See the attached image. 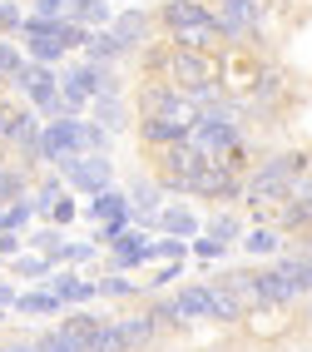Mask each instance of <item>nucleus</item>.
<instances>
[{
    "instance_id": "1",
    "label": "nucleus",
    "mask_w": 312,
    "mask_h": 352,
    "mask_svg": "<svg viewBox=\"0 0 312 352\" xmlns=\"http://www.w3.org/2000/svg\"><path fill=\"white\" fill-rule=\"evenodd\" d=\"M154 164H159L154 179L169 194H194V179H199V169L208 164V154L194 149V139H179V144H169V149H154Z\"/></svg>"
},
{
    "instance_id": "2",
    "label": "nucleus",
    "mask_w": 312,
    "mask_h": 352,
    "mask_svg": "<svg viewBox=\"0 0 312 352\" xmlns=\"http://www.w3.org/2000/svg\"><path fill=\"white\" fill-rule=\"evenodd\" d=\"M188 139H194V149H203L208 159H223L228 149L243 144V129H238V109H208L194 120V129H188Z\"/></svg>"
},
{
    "instance_id": "3",
    "label": "nucleus",
    "mask_w": 312,
    "mask_h": 352,
    "mask_svg": "<svg viewBox=\"0 0 312 352\" xmlns=\"http://www.w3.org/2000/svg\"><path fill=\"white\" fill-rule=\"evenodd\" d=\"M223 55H208V50H183L174 45L169 55V69H164V80L179 85V89H199V85H223Z\"/></svg>"
},
{
    "instance_id": "4",
    "label": "nucleus",
    "mask_w": 312,
    "mask_h": 352,
    "mask_svg": "<svg viewBox=\"0 0 312 352\" xmlns=\"http://www.w3.org/2000/svg\"><path fill=\"white\" fill-rule=\"evenodd\" d=\"M40 149H45V169H60V174H65L69 164L85 154V120H75V114L50 120V124H45Z\"/></svg>"
},
{
    "instance_id": "5",
    "label": "nucleus",
    "mask_w": 312,
    "mask_h": 352,
    "mask_svg": "<svg viewBox=\"0 0 312 352\" xmlns=\"http://www.w3.org/2000/svg\"><path fill=\"white\" fill-rule=\"evenodd\" d=\"M139 114H164V120H183V124L199 120L188 89H179V85H169V80H144V85H139Z\"/></svg>"
},
{
    "instance_id": "6",
    "label": "nucleus",
    "mask_w": 312,
    "mask_h": 352,
    "mask_svg": "<svg viewBox=\"0 0 312 352\" xmlns=\"http://www.w3.org/2000/svg\"><path fill=\"white\" fill-rule=\"evenodd\" d=\"M199 199H243V169H233L228 159H208L194 179Z\"/></svg>"
},
{
    "instance_id": "7",
    "label": "nucleus",
    "mask_w": 312,
    "mask_h": 352,
    "mask_svg": "<svg viewBox=\"0 0 312 352\" xmlns=\"http://www.w3.org/2000/svg\"><path fill=\"white\" fill-rule=\"evenodd\" d=\"M258 75H263V60H258V50L253 45H228L223 50V89H238V95H248V89L258 85Z\"/></svg>"
},
{
    "instance_id": "8",
    "label": "nucleus",
    "mask_w": 312,
    "mask_h": 352,
    "mask_svg": "<svg viewBox=\"0 0 312 352\" xmlns=\"http://www.w3.org/2000/svg\"><path fill=\"white\" fill-rule=\"evenodd\" d=\"M287 95H293V80H287V69H282V65H263V75H258V85L248 89L243 109H258V114H268V109H278Z\"/></svg>"
},
{
    "instance_id": "9",
    "label": "nucleus",
    "mask_w": 312,
    "mask_h": 352,
    "mask_svg": "<svg viewBox=\"0 0 312 352\" xmlns=\"http://www.w3.org/2000/svg\"><path fill=\"white\" fill-rule=\"evenodd\" d=\"M109 30L119 35V45H124V50H144V45H154V40H169V35H159L164 25H159L154 15H144V10H119Z\"/></svg>"
},
{
    "instance_id": "10",
    "label": "nucleus",
    "mask_w": 312,
    "mask_h": 352,
    "mask_svg": "<svg viewBox=\"0 0 312 352\" xmlns=\"http://www.w3.org/2000/svg\"><path fill=\"white\" fill-rule=\"evenodd\" d=\"M114 164L104 159V154H80L75 164L65 169V184L69 189H85V194H100V189H114Z\"/></svg>"
},
{
    "instance_id": "11",
    "label": "nucleus",
    "mask_w": 312,
    "mask_h": 352,
    "mask_svg": "<svg viewBox=\"0 0 312 352\" xmlns=\"http://www.w3.org/2000/svg\"><path fill=\"white\" fill-rule=\"evenodd\" d=\"M164 184L159 179H134L129 184V204H134V223L139 228H159V214H164Z\"/></svg>"
},
{
    "instance_id": "12",
    "label": "nucleus",
    "mask_w": 312,
    "mask_h": 352,
    "mask_svg": "<svg viewBox=\"0 0 312 352\" xmlns=\"http://www.w3.org/2000/svg\"><path fill=\"white\" fill-rule=\"evenodd\" d=\"M188 129L194 124H183V120H164V114H139V144L144 149H169L179 144V139H188Z\"/></svg>"
},
{
    "instance_id": "13",
    "label": "nucleus",
    "mask_w": 312,
    "mask_h": 352,
    "mask_svg": "<svg viewBox=\"0 0 312 352\" xmlns=\"http://www.w3.org/2000/svg\"><path fill=\"white\" fill-rule=\"evenodd\" d=\"M203 20H213V6H208V0H169V6H159L164 35H179V30H188V25H203Z\"/></svg>"
},
{
    "instance_id": "14",
    "label": "nucleus",
    "mask_w": 312,
    "mask_h": 352,
    "mask_svg": "<svg viewBox=\"0 0 312 352\" xmlns=\"http://www.w3.org/2000/svg\"><path fill=\"white\" fill-rule=\"evenodd\" d=\"M109 258H114V268H139V263H149V258H154V239H149V233H124V239H119V243H109Z\"/></svg>"
},
{
    "instance_id": "15",
    "label": "nucleus",
    "mask_w": 312,
    "mask_h": 352,
    "mask_svg": "<svg viewBox=\"0 0 312 352\" xmlns=\"http://www.w3.org/2000/svg\"><path fill=\"white\" fill-rule=\"evenodd\" d=\"M243 318H248L243 298H238L228 283L213 278V283H208V322H243Z\"/></svg>"
},
{
    "instance_id": "16",
    "label": "nucleus",
    "mask_w": 312,
    "mask_h": 352,
    "mask_svg": "<svg viewBox=\"0 0 312 352\" xmlns=\"http://www.w3.org/2000/svg\"><path fill=\"white\" fill-rule=\"evenodd\" d=\"M119 327H124V342H129V352H149V347L159 342V322H154V313H149V308L124 313V318H119Z\"/></svg>"
},
{
    "instance_id": "17",
    "label": "nucleus",
    "mask_w": 312,
    "mask_h": 352,
    "mask_svg": "<svg viewBox=\"0 0 312 352\" xmlns=\"http://www.w3.org/2000/svg\"><path fill=\"white\" fill-rule=\"evenodd\" d=\"M243 253L248 258H268V263H273V258L282 253V228L278 223H253L243 233Z\"/></svg>"
},
{
    "instance_id": "18",
    "label": "nucleus",
    "mask_w": 312,
    "mask_h": 352,
    "mask_svg": "<svg viewBox=\"0 0 312 352\" xmlns=\"http://www.w3.org/2000/svg\"><path fill=\"white\" fill-rule=\"evenodd\" d=\"M45 288H50V293H60V302H65V308H80V302L100 298V283H85L80 273H55Z\"/></svg>"
},
{
    "instance_id": "19",
    "label": "nucleus",
    "mask_w": 312,
    "mask_h": 352,
    "mask_svg": "<svg viewBox=\"0 0 312 352\" xmlns=\"http://www.w3.org/2000/svg\"><path fill=\"white\" fill-rule=\"evenodd\" d=\"M85 214H89V219H100V223H109V219L134 214V204H129V194H119V189H100V194H89Z\"/></svg>"
},
{
    "instance_id": "20",
    "label": "nucleus",
    "mask_w": 312,
    "mask_h": 352,
    "mask_svg": "<svg viewBox=\"0 0 312 352\" xmlns=\"http://www.w3.org/2000/svg\"><path fill=\"white\" fill-rule=\"evenodd\" d=\"M69 20H80L89 30H109L114 25V0H69Z\"/></svg>"
},
{
    "instance_id": "21",
    "label": "nucleus",
    "mask_w": 312,
    "mask_h": 352,
    "mask_svg": "<svg viewBox=\"0 0 312 352\" xmlns=\"http://www.w3.org/2000/svg\"><path fill=\"white\" fill-rule=\"evenodd\" d=\"M273 223L282 233H312V199H282Z\"/></svg>"
},
{
    "instance_id": "22",
    "label": "nucleus",
    "mask_w": 312,
    "mask_h": 352,
    "mask_svg": "<svg viewBox=\"0 0 312 352\" xmlns=\"http://www.w3.org/2000/svg\"><path fill=\"white\" fill-rule=\"evenodd\" d=\"M15 313H30V318H60V313H65V302H60V293H50V288H35V293H20V298H15Z\"/></svg>"
},
{
    "instance_id": "23",
    "label": "nucleus",
    "mask_w": 312,
    "mask_h": 352,
    "mask_svg": "<svg viewBox=\"0 0 312 352\" xmlns=\"http://www.w3.org/2000/svg\"><path fill=\"white\" fill-rule=\"evenodd\" d=\"M100 322H104V318H94V313H65V318H60V327L69 333V342H75L80 352H89L94 333H100Z\"/></svg>"
},
{
    "instance_id": "24",
    "label": "nucleus",
    "mask_w": 312,
    "mask_h": 352,
    "mask_svg": "<svg viewBox=\"0 0 312 352\" xmlns=\"http://www.w3.org/2000/svg\"><path fill=\"white\" fill-rule=\"evenodd\" d=\"M124 55H129V50L119 45L114 30H94L89 45H85V60H100V65H114V60H124Z\"/></svg>"
},
{
    "instance_id": "25",
    "label": "nucleus",
    "mask_w": 312,
    "mask_h": 352,
    "mask_svg": "<svg viewBox=\"0 0 312 352\" xmlns=\"http://www.w3.org/2000/svg\"><path fill=\"white\" fill-rule=\"evenodd\" d=\"M174 298H179V308H183L188 322H208V283H183Z\"/></svg>"
},
{
    "instance_id": "26",
    "label": "nucleus",
    "mask_w": 312,
    "mask_h": 352,
    "mask_svg": "<svg viewBox=\"0 0 312 352\" xmlns=\"http://www.w3.org/2000/svg\"><path fill=\"white\" fill-rule=\"evenodd\" d=\"M144 308L154 313L159 333H179V327H188V318H183V308H179V298H149Z\"/></svg>"
},
{
    "instance_id": "27",
    "label": "nucleus",
    "mask_w": 312,
    "mask_h": 352,
    "mask_svg": "<svg viewBox=\"0 0 312 352\" xmlns=\"http://www.w3.org/2000/svg\"><path fill=\"white\" fill-rule=\"evenodd\" d=\"M30 189H35V184H30V169H20V164H5V169H0V204L25 199Z\"/></svg>"
},
{
    "instance_id": "28",
    "label": "nucleus",
    "mask_w": 312,
    "mask_h": 352,
    "mask_svg": "<svg viewBox=\"0 0 312 352\" xmlns=\"http://www.w3.org/2000/svg\"><path fill=\"white\" fill-rule=\"evenodd\" d=\"M282 313L287 308H268V302H263V308H248V327H253V333H263V338H282L287 333V322H282Z\"/></svg>"
},
{
    "instance_id": "29",
    "label": "nucleus",
    "mask_w": 312,
    "mask_h": 352,
    "mask_svg": "<svg viewBox=\"0 0 312 352\" xmlns=\"http://www.w3.org/2000/svg\"><path fill=\"white\" fill-rule=\"evenodd\" d=\"M25 55H30L35 65H60L69 50H65L60 35H35V40H25Z\"/></svg>"
},
{
    "instance_id": "30",
    "label": "nucleus",
    "mask_w": 312,
    "mask_h": 352,
    "mask_svg": "<svg viewBox=\"0 0 312 352\" xmlns=\"http://www.w3.org/2000/svg\"><path fill=\"white\" fill-rule=\"evenodd\" d=\"M208 239L219 243H243V223H238V214H228V208H219V214H208Z\"/></svg>"
},
{
    "instance_id": "31",
    "label": "nucleus",
    "mask_w": 312,
    "mask_h": 352,
    "mask_svg": "<svg viewBox=\"0 0 312 352\" xmlns=\"http://www.w3.org/2000/svg\"><path fill=\"white\" fill-rule=\"evenodd\" d=\"M159 228L174 233V239H199V219L188 214V208H164V214H159Z\"/></svg>"
},
{
    "instance_id": "32",
    "label": "nucleus",
    "mask_w": 312,
    "mask_h": 352,
    "mask_svg": "<svg viewBox=\"0 0 312 352\" xmlns=\"http://www.w3.org/2000/svg\"><path fill=\"white\" fill-rule=\"evenodd\" d=\"M89 352H129V342H124V327H119V318H104V322H100V333H94Z\"/></svg>"
},
{
    "instance_id": "33",
    "label": "nucleus",
    "mask_w": 312,
    "mask_h": 352,
    "mask_svg": "<svg viewBox=\"0 0 312 352\" xmlns=\"http://www.w3.org/2000/svg\"><path fill=\"white\" fill-rule=\"evenodd\" d=\"M94 124H104L109 134H119V129H124V100H119V95L94 100Z\"/></svg>"
},
{
    "instance_id": "34",
    "label": "nucleus",
    "mask_w": 312,
    "mask_h": 352,
    "mask_svg": "<svg viewBox=\"0 0 312 352\" xmlns=\"http://www.w3.org/2000/svg\"><path fill=\"white\" fill-rule=\"evenodd\" d=\"M65 199H69V194H65V184H60V179H40V184H35V194H30V204L40 208V214H55Z\"/></svg>"
},
{
    "instance_id": "35",
    "label": "nucleus",
    "mask_w": 312,
    "mask_h": 352,
    "mask_svg": "<svg viewBox=\"0 0 312 352\" xmlns=\"http://www.w3.org/2000/svg\"><path fill=\"white\" fill-rule=\"evenodd\" d=\"M30 214H35L30 194H25V199H15V204H5V208H0V233H20V228L30 223Z\"/></svg>"
},
{
    "instance_id": "36",
    "label": "nucleus",
    "mask_w": 312,
    "mask_h": 352,
    "mask_svg": "<svg viewBox=\"0 0 312 352\" xmlns=\"http://www.w3.org/2000/svg\"><path fill=\"white\" fill-rule=\"evenodd\" d=\"M25 50H20V45L10 40V35H0V75H5V80H15L20 75V69H25Z\"/></svg>"
},
{
    "instance_id": "37",
    "label": "nucleus",
    "mask_w": 312,
    "mask_h": 352,
    "mask_svg": "<svg viewBox=\"0 0 312 352\" xmlns=\"http://www.w3.org/2000/svg\"><path fill=\"white\" fill-rule=\"evenodd\" d=\"M20 114H25V109H15L5 95H0V144H5V149H15V134H20Z\"/></svg>"
},
{
    "instance_id": "38",
    "label": "nucleus",
    "mask_w": 312,
    "mask_h": 352,
    "mask_svg": "<svg viewBox=\"0 0 312 352\" xmlns=\"http://www.w3.org/2000/svg\"><path fill=\"white\" fill-rule=\"evenodd\" d=\"M35 253H45V258H50V263H55V258H69V239H60V233L55 228H45V233H35Z\"/></svg>"
},
{
    "instance_id": "39",
    "label": "nucleus",
    "mask_w": 312,
    "mask_h": 352,
    "mask_svg": "<svg viewBox=\"0 0 312 352\" xmlns=\"http://www.w3.org/2000/svg\"><path fill=\"white\" fill-rule=\"evenodd\" d=\"M134 293H139V283H129L124 268L109 273V278H100V298H134Z\"/></svg>"
},
{
    "instance_id": "40",
    "label": "nucleus",
    "mask_w": 312,
    "mask_h": 352,
    "mask_svg": "<svg viewBox=\"0 0 312 352\" xmlns=\"http://www.w3.org/2000/svg\"><path fill=\"white\" fill-rule=\"evenodd\" d=\"M25 20H30V10H25V6H15V0H5V6H0V35L25 30Z\"/></svg>"
},
{
    "instance_id": "41",
    "label": "nucleus",
    "mask_w": 312,
    "mask_h": 352,
    "mask_svg": "<svg viewBox=\"0 0 312 352\" xmlns=\"http://www.w3.org/2000/svg\"><path fill=\"white\" fill-rule=\"evenodd\" d=\"M15 273L20 278H50V258H45V253H20L15 258Z\"/></svg>"
},
{
    "instance_id": "42",
    "label": "nucleus",
    "mask_w": 312,
    "mask_h": 352,
    "mask_svg": "<svg viewBox=\"0 0 312 352\" xmlns=\"http://www.w3.org/2000/svg\"><path fill=\"white\" fill-rule=\"evenodd\" d=\"M35 347H40V352H80L75 342H69L65 327H50V333H40V338H35Z\"/></svg>"
},
{
    "instance_id": "43",
    "label": "nucleus",
    "mask_w": 312,
    "mask_h": 352,
    "mask_svg": "<svg viewBox=\"0 0 312 352\" xmlns=\"http://www.w3.org/2000/svg\"><path fill=\"white\" fill-rule=\"evenodd\" d=\"M183 253H188V239H174V233L154 243V258H169V263H183Z\"/></svg>"
},
{
    "instance_id": "44",
    "label": "nucleus",
    "mask_w": 312,
    "mask_h": 352,
    "mask_svg": "<svg viewBox=\"0 0 312 352\" xmlns=\"http://www.w3.org/2000/svg\"><path fill=\"white\" fill-rule=\"evenodd\" d=\"M85 149H89V154H104V149H109V129L94 124V120H85Z\"/></svg>"
},
{
    "instance_id": "45",
    "label": "nucleus",
    "mask_w": 312,
    "mask_h": 352,
    "mask_svg": "<svg viewBox=\"0 0 312 352\" xmlns=\"http://www.w3.org/2000/svg\"><path fill=\"white\" fill-rule=\"evenodd\" d=\"M194 253L203 258V263H213V258L228 253V243H219V239H208V233H203V239H194Z\"/></svg>"
},
{
    "instance_id": "46",
    "label": "nucleus",
    "mask_w": 312,
    "mask_h": 352,
    "mask_svg": "<svg viewBox=\"0 0 312 352\" xmlns=\"http://www.w3.org/2000/svg\"><path fill=\"white\" fill-rule=\"evenodd\" d=\"M100 253V243H69V263H89Z\"/></svg>"
},
{
    "instance_id": "47",
    "label": "nucleus",
    "mask_w": 312,
    "mask_h": 352,
    "mask_svg": "<svg viewBox=\"0 0 312 352\" xmlns=\"http://www.w3.org/2000/svg\"><path fill=\"white\" fill-rule=\"evenodd\" d=\"M0 352H40V347H35V338H5Z\"/></svg>"
},
{
    "instance_id": "48",
    "label": "nucleus",
    "mask_w": 312,
    "mask_h": 352,
    "mask_svg": "<svg viewBox=\"0 0 312 352\" xmlns=\"http://www.w3.org/2000/svg\"><path fill=\"white\" fill-rule=\"evenodd\" d=\"M0 258H20V239H15V233H0Z\"/></svg>"
},
{
    "instance_id": "49",
    "label": "nucleus",
    "mask_w": 312,
    "mask_h": 352,
    "mask_svg": "<svg viewBox=\"0 0 312 352\" xmlns=\"http://www.w3.org/2000/svg\"><path fill=\"white\" fill-rule=\"evenodd\" d=\"M50 219H55V223H69V219H75V199H65V204L55 208V214H50Z\"/></svg>"
},
{
    "instance_id": "50",
    "label": "nucleus",
    "mask_w": 312,
    "mask_h": 352,
    "mask_svg": "<svg viewBox=\"0 0 312 352\" xmlns=\"http://www.w3.org/2000/svg\"><path fill=\"white\" fill-rule=\"evenodd\" d=\"M15 298H20V293H15L10 283H0V308H15Z\"/></svg>"
},
{
    "instance_id": "51",
    "label": "nucleus",
    "mask_w": 312,
    "mask_h": 352,
    "mask_svg": "<svg viewBox=\"0 0 312 352\" xmlns=\"http://www.w3.org/2000/svg\"><path fill=\"white\" fill-rule=\"evenodd\" d=\"M174 278H179V268H174V263H169V268H164V273H159V278H154V283H149V288H164V283H174Z\"/></svg>"
},
{
    "instance_id": "52",
    "label": "nucleus",
    "mask_w": 312,
    "mask_h": 352,
    "mask_svg": "<svg viewBox=\"0 0 312 352\" xmlns=\"http://www.w3.org/2000/svg\"><path fill=\"white\" fill-rule=\"evenodd\" d=\"M298 313H302V327H307V333H312V293L302 298V308H298Z\"/></svg>"
},
{
    "instance_id": "53",
    "label": "nucleus",
    "mask_w": 312,
    "mask_h": 352,
    "mask_svg": "<svg viewBox=\"0 0 312 352\" xmlns=\"http://www.w3.org/2000/svg\"><path fill=\"white\" fill-rule=\"evenodd\" d=\"M5 164H10V159H5V144H0V169H5Z\"/></svg>"
},
{
    "instance_id": "54",
    "label": "nucleus",
    "mask_w": 312,
    "mask_h": 352,
    "mask_svg": "<svg viewBox=\"0 0 312 352\" xmlns=\"http://www.w3.org/2000/svg\"><path fill=\"white\" fill-rule=\"evenodd\" d=\"M5 85H10V80H5V75H0V89H5Z\"/></svg>"
},
{
    "instance_id": "55",
    "label": "nucleus",
    "mask_w": 312,
    "mask_h": 352,
    "mask_svg": "<svg viewBox=\"0 0 312 352\" xmlns=\"http://www.w3.org/2000/svg\"><path fill=\"white\" fill-rule=\"evenodd\" d=\"M114 6H124V0H114Z\"/></svg>"
},
{
    "instance_id": "56",
    "label": "nucleus",
    "mask_w": 312,
    "mask_h": 352,
    "mask_svg": "<svg viewBox=\"0 0 312 352\" xmlns=\"http://www.w3.org/2000/svg\"><path fill=\"white\" fill-rule=\"evenodd\" d=\"M0 313H5V308H0Z\"/></svg>"
}]
</instances>
